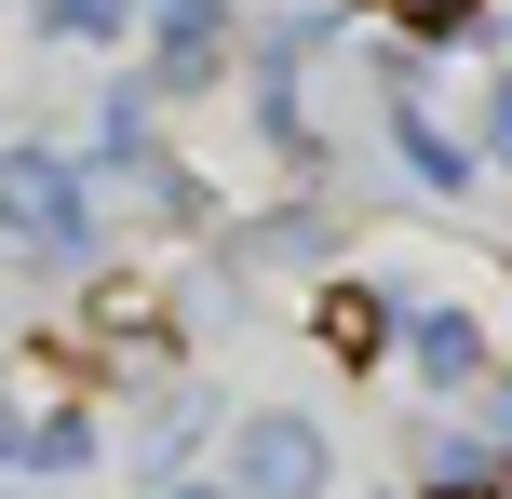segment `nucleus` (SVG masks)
I'll list each match as a JSON object with an SVG mask.
<instances>
[{
  "mask_svg": "<svg viewBox=\"0 0 512 499\" xmlns=\"http://www.w3.org/2000/svg\"><path fill=\"white\" fill-rule=\"evenodd\" d=\"M486 446H512V378H486V432H472V459Z\"/></svg>",
  "mask_w": 512,
  "mask_h": 499,
  "instance_id": "obj_8",
  "label": "nucleus"
},
{
  "mask_svg": "<svg viewBox=\"0 0 512 499\" xmlns=\"http://www.w3.org/2000/svg\"><path fill=\"white\" fill-rule=\"evenodd\" d=\"M499 499H512V486H499Z\"/></svg>",
  "mask_w": 512,
  "mask_h": 499,
  "instance_id": "obj_11",
  "label": "nucleus"
},
{
  "mask_svg": "<svg viewBox=\"0 0 512 499\" xmlns=\"http://www.w3.org/2000/svg\"><path fill=\"white\" fill-rule=\"evenodd\" d=\"M405 27H472V0H391Z\"/></svg>",
  "mask_w": 512,
  "mask_h": 499,
  "instance_id": "obj_9",
  "label": "nucleus"
},
{
  "mask_svg": "<svg viewBox=\"0 0 512 499\" xmlns=\"http://www.w3.org/2000/svg\"><path fill=\"white\" fill-rule=\"evenodd\" d=\"M405 338H418V365H432V378H445V392H459V378H472V365H486V338H472V324H459V311H418V324H405Z\"/></svg>",
  "mask_w": 512,
  "mask_h": 499,
  "instance_id": "obj_4",
  "label": "nucleus"
},
{
  "mask_svg": "<svg viewBox=\"0 0 512 499\" xmlns=\"http://www.w3.org/2000/svg\"><path fill=\"white\" fill-rule=\"evenodd\" d=\"M122 14H135V0H41V27H54V41H108Z\"/></svg>",
  "mask_w": 512,
  "mask_h": 499,
  "instance_id": "obj_5",
  "label": "nucleus"
},
{
  "mask_svg": "<svg viewBox=\"0 0 512 499\" xmlns=\"http://www.w3.org/2000/svg\"><path fill=\"white\" fill-rule=\"evenodd\" d=\"M230 486H243V499H324V432L283 419V405L243 419V432H230Z\"/></svg>",
  "mask_w": 512,
  "mask_h": 499,
  "instance_id": "obj_2",
  "label": "nucleus"
},
{
  "mask_svg": "<svg viewBox=\"0 0 512 499\" xmlns=\"http://www.w3.org/2000/svg\"><path fill=\"white\" fill-rule=\"evenodd\" d=\"M391 135H405V162H418L432 189H472V149H445V135H432V108H418V95H391Z\"/></svg>",
  "mask_w": 512,
  "mask_h": 499,
  "instance_id": "obj_3",
  "label": "nucleus"
},
{
  "mask_svg": "<svg viewBox=\"0 0 512 499\" xmlns=\"http://www.w3.org/2000/svg\"><path fill=\"white\" fill-rule=\"evenodd\" d=\"M0 230H14L27 257H81V176L41 162V149H14L0 162Z\"/></svg>",
  "mask_w": 512,
  "mask_h": 499,
  "instance_id": "obj_1",
  "label": "nucleus"
},
{
  "mask_svg": "<svg viewBox=\"0 0 512 499\" xmlns=\"http://www.w3.org/2000/svg\"><path fill=\"white\" fill-rule=\"evenodd\" d=\"M162 499H243V486H162Z\"/></svg>",
  "mask_w": 512,
  "mask_h": 499,
  "instance_id": "obj_10",
  "label": "nucleus"
},
{
  "mask_svg": "<svg viewBox=\"0 0 512 499\" xmlns=\"http://www.w3.org/2000/svg\"><path fill=\"white\" fill-rule=\"evenodd\" d=\"M378 324H391L378 297H337V311H324V338H337V351H378Z\"/></svg>",
  "mask_w": 512,
  "mask_h": 499,
  "instance_id": "obj_7",
  "label": "nucleus"
},
{
  "mask_svg": "<svg viewBox=\"0 0 512 499\" xmlns=\"http://www.w3.org/2000/svg\"><path fill=\"white\" fill-rule=\"evenodd\" d=\"M81 446H95V432H81V419H41V432H14V459H27V473H68Z\"/></svg>",
  "mask_w": 512,
  "mask_h": 499,
  "instance_id": "obj_6",
  "label": "nucleus"
}]
</instances>
